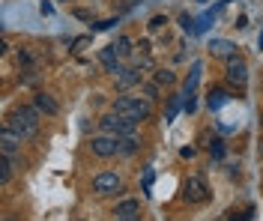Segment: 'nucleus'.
I'll use <instances>...</instances> for the list:
<instances>
[{"label":"nucleus","mask_w":263,"mask_h":221,"mask_svg":"<svg viewBox=\"0 0 263 221\" xmlns=\"http://www.w3.org/2000/svg\"><path fill=\"white\" fill-rule=\"evenodd\" d=\"M39 123H42V111L33 105V108H27V105H21V108H15L12 111V117H9V123L6 126H12L18 135L24 137V140H30V137L39 135Z\"/></svg>","instance_id":"obj_1"},{"label":"nucleus","mask_w":263,"mask_h":221,"mask_svg":"<svg viewBox=\"0 0 263 221\" xmlns=\"http://www.w3.org/2000/svg\"><path fill=\"white\" fill-rule=\"evenodd\" d=\"M114 111L120 117H129L135 123H144L153 117V102L141 99V96H117L114 99Z\"/></svg>","instance_id":"obj_2"},{"label":"nucleus","mask_w":263,"mask_h":221,"mask_svg":"<svg viewBox=\"0 0 263 221\" xmlns=\"http://www.w3.org/2000/svg\"><path fill=\"white\" fill-rule=\"evenodd\" d=\"M99 129L105 132V135H114V137H123V135H135V129H138V123L129 117H120L117 111L111 114H105V117H99Z\"/></svg>","instance_id":"obj_3"},{"label":"nucleus","mask_w":263,"mask_h":221,"mask_svg":"<svg viewBox=\"0 0 263 221\" xmlns=\"http://www.w3.org/2000/svg\"><path fill=\"white\" fill-rule=\"evenodd\" d=\"M210 197V188L203 183V176L200 173H192L189 179H185V186H182V200H189V204H203Z\"/></svg>","instance_id":"obj_4"},{"label":"nucleus","mask_w":263,"mask_h":221,"mask_svg":"<svg viewBox=\"0 0 263 221\" xmlns=\"http://www.w3.org/2000/svg\"><path fill=\"white\" fill-rule=\"evenodd\" d=\"M224 78H228L233 87H246L248 84V63L239 57V54H233L228 60V69H224Z\"/></svg>","instance_id":"obj_5"},{"label":"nucleus","mask_w":263,"mask_h":221,"mask_svg":"<svg viewBox=\"0 0 263 221\" xmlns=\"http://www.w3.org/2000/svg\"><path fill=\"white\" fill-rule=\"evenodd\" d=\"M120 188H123V179L117 176L114 170H102V173L93 176V191L96 194H117Z\"/></svg>","instance_id":"obj_6"},{"label":"nucleus","mask_w":263,"mask_h":221,"mask_svg":"<svg viewBox=\"0 0 263 221\" xmlns=\"http://www.w3.org/2000/svg\"><path fill=\"white\" fill-rule=\"evenodd\" d=\"M90 150H93V155H99V158H111V155H117V137L102 132V135H96L90 140Z\"/></svg>","instance_id":"obj_7"},{"label":"nucleus","mask_w":263,"mask_h":221,"mask_svg":"<svg viewBox=\"0 0 263 221\" xmlns=\"http://www.w3.org/2000/svg\"><path fill=\"white\" fill-rule=\"evenodd\" d=\"M21 144H24V137L18 135L12 126H3V132H0V150L6 155H15L21 150Z\"/></svg>","instance_id":"obj_8"},{"label":"nucleus","mask_w":263,"mask_h":221,"mask_svg":"<svg viewBox=\"0 0 263 221\" xmlns=\"http://www.w3.org/2000/svg\"><path fill=\"white\" fill-rule=\"evenodd\" d=\"M141 84H144V81H141V69L138 66H126L117 75V90H120V93H126L132 87H141Z\"/></svg>","instance_id":"obj_9"},{"label":"nucleus","mask_w":263,"mask_h":221,"mask_svg":"<svg viewBox=\"0 0 263 221\" xmlns=\"http://www.w3.org/2000/svg\"><path fill=\"white\" fill-rule=\"evenodd\" d=\"M99 63H102V66H105V72H111V75H120V72H123V63H120V54L114 51V45H108V48H102V51H99Z\"/></svg>","instance_id":"obj_10"},{"label":"nucleus","mask_w":263,"mask_h":221,"mask_svg":"<svg viewBox=\"0 0 263 221\" xmlns=\"http://www.w3.org/2000/svg\"><path fill=\"white\" fill-rule=\"evenodd\" d=\"M33 105H36L42 114H48V117H57V114H60V105L54 102V96L45 93V90H39V93L33 96Z\"/></svg>","instance_id":"obj_11"},{"label":"nucleus","mask_w":263,"mask_h":221,"mask_svg":"<svg viewBox=\"0 0 263 221\" xmlns=\"http://www.w3.org/2000/svg\"><path fill=\"white\" fill-rule=\"evenodd\" d=\"M206 51L213 54V57H224V60H230V57L236 54V45H233L230 39H213V42L206 45Z\"/></svg>","instance_id":"obj_12"},{"label":"nucleus","mask_w":263,"mask_h":221,"mask_svg":"<svg viewBox=\"0 0 263 221\" xmlns=\"http://www.w3.org/2000/svg\"><path fill=\"white\" fill-rule=\"evenodd\" d=\"M138 147H141V140H138L135 135L117 137V155H135L138 153Z\"/></svg>","instance_id":"obj_13"},{"label":"nucleus","mask_w":263,"mask_h":221,"mask_svg":"<svg viewBox=\"0 0 263 221\" xmlns=\"http://www.w3.org/2000/svg\"><path fill=\"white\" fill-rule=\"evenodd\" d=\"M135 42H132L129 36H117V42H114V51L120 54V60H129V57H135Z\"/></svg>","instance_id":"obj_14"},{"label":"nucleus","mask_w":263,"mask_h":221,"mask_svg":"<svg viewBox=\"0 0 263 221\" xmlns=\"http://www.w3.org/2000/svg\"><path fill=\"white\" fill-rule=\"evenodd\" d=\"M12 170H15V158L3 153V158H0V186H6L12 179Z\"/></svg>","instance_id":"obj_15"},{"label":"nucleus","mask_w":263,"mask_h":221,"mask_svg":"<svg viewBox=\"0 0 263 221\" xmlns=\"http://www.w3.org/2000/svg\"><path fill=\"white\" fill-rule=\"evenodd\" d=\"M228 90H221V87H215V90H210V99H206V105H210V111H218L221 105L228 102Z\"/></svg>","instance_id":"obj_16"},{"label":"nucleus","mask_w":263,"mask_h":221,"mask_svg":"<svg viewBox=\"0 0 263 221\" xmlns=\"http://www.w3.org/2000/svg\"><path fill=\"white\" fill-rule=\"evenodd\" d=\"M200 63H192V72H189V78H185V96H195L197 90V81H200Z\"/></svg>","instance_id":"obj_17"},{"label":"nucleus","mask_w":263,"mask_h":221,"mask_svg":"<svg viewBox=\"0 0 263 221\" xmlns=\"http://www.w3.org/2000/svg\"><path fill=\"white\" fill-rule=\"evenodd\" d=\"M156 84H162V87H174L177 84V75L171 72V69H156V78H153Z\"/></svg>","instance_id":"obj_18"},{"label":"nucleus","mask_w":263,"mask_h":221,"mask_svg":"<svg viewBox=\"0 0 263 221\" xmlns=\"http://www.w3.org/2000/svg\"><path fill=\"white\" fill-rule=\"evenodd\" d=\"M159 87L162 84H156V81H144V84H141V96L149 99V102H156V99H159Z\"/></svg>","instance_id":"obj_19"},{"label":"nucleus","mask_w":263,"mask_h":221,"mask_svg":"<svg viewBox=\"0 0 263 221\" xmlns=\"http://www.w3.org/2000/svg\"><path fill=\"white\" fill-rule=\"evenodd\" d=\"M132 66H138L141 72H147V69H153L156 63H153V57H149V54H135V57H132Z\"/></svg>","instance_id":"obj_20"},{"label":"nucleus","mask_w":263,"mask_h":221,"mask_svg":"<svg viewBox=\"0 0 263 221\" xmlns=\"http://www.w3.org/2000/svg\"><path fill=\"white\" fill-rule=\"evenodd\" d=\"M147 27L153 30V33H159L162 27H167V15H153V18H149V24H147Z\"/></svg>","instance_id":"obj_21"},{"label":"nucleus","mask_w":263,"mask_h":221,"mask_svg":"<svg viewBox=\"0 0 263 221\" xmlns=\"http://www.w3.org/2000/svg\"><path fill=\"white\" fill-rule=\"evenodd\" d=\"M21 72H24V75H18V81H21V84H36V69H33V66H24Z\"/></svg>","instance_id":"obj_22"},{"label":"nucleus","mask_w":263,"mask_h":221,"mask_svg":"<svg viewBox=\"0 0 263 221\" xmlns=\"http://www.w3.org/2000/svg\"><path fill=\"white\" fill-rule=\"evenodd\" d=\"M180 24H182V30H185V33H197V24H195V18H192V15H185V12H182Z\"/></svg>","instance_id":"obj_23"},{"label":"nucleus","mask_w":263,"mask_h":221,"mask_svg":"<svg viewBox=\"0 0 263 221\" xmlns=\"http://www.w3.org/2000/svg\"><path fill=\"white\" fill-rule=\"evenodd\" d=\"M177 111H180V96H171V102H167V114H164V119H174V117H177Z\"/></svg>","instance_id":"obj_24"},{"label":"nucleus","mask_w":263,"mask_h":221,"mask_svg":"<svg viewBox=\"0 0 263 221\" xmlns=\"http://www.w3.org/2000/svg\"><path fill=\"white\" fill-rule=\"evenodd\" d=\"M18 66H33V54L27 48H18Z\"/></svg>","instance_id":"obj_25"},{"label":"nucleus","mask_w":263,"mask_h":221,"mask_svg":"<svg viewBox=\"0 0 263 221\" xmlns=\"http://www.w3.org/2000/svg\"><path fill=\"white\" fill-rule=\"evenodd\" d=\"M114 24H117V18H105V21H96L93 24V30H111Z\"/></svg>","instance_id":"obj_26"},{"label":"nucleus","mask_w":263,"mask_h":221,"mask_svg":"<svg viewBox=\"0 0 263 221\" xmlns=\"http://www.w3.org/2000/svg\"><path fill=\"white\" fill-rule=\"evenodd\" d=\"M75 18H81V21H93V12H90V9H75Z\"/></svg>","instance_id":"obj_27"},{"label":"nucleus","mask_w":263,"mask_h":221,"mask_svg":"<svg viewBox=\"0 0 263 221\" xmlns=\"http://www.w3.org/2000/svg\"><path fill=\"white\" fill-rule=\"evenodd\" d=\"M90 45V36H81V39H75V51H84Z\"/></svg>","instance_id":"obj_28"},{"label":"nucleus","mask_w":263,"mask_h":221,"mask_svg":"<svg viewBox=\"0 0 263 221\" xmlns=\"http://www.w3.org/2000/svg\"><path fill=\"white\" fill-rule=\"evenodd\" d=\"M138 54H149V42H147V39H141V42H138Z\"/></svg>","instance_id":"obj_29"},{"label":"nucleus","mask_w":263,"mask_h":221,"mask_svg":"<svg viewBox=\"0 0 263 221\" xmlns=\"http://www.w3.org/2000/svg\"><path fill=\"white\" fill-rule=\"evenodd\" d=\"M251 215H242V212H230V218L228 221H248Z\"/></svg>","instance_id":"obj_30"},{"label":"nucleus","mask_w":263,"mask_h":221,"mask_svg":"<svg viewBox=\"0 0 263 221\" xmlns=\"http://www.w3.org/2000/svg\"><path fill=\"white\" fill-rule=\"evenodd\" d=\"M195 153H197L195 147H182V158H195Z\"/></svg>","instance_id":"obj_31"},{"label":"nucleus","mask_w":263,"mask_h":221,"mask_svg":"<svg viewBox=\"0 0 263 221\" xmlns=\"http://www.w3.org/2000/svg\"><path fill=\"white\" fill-rule=\"evenodd\" d=\"M39 9H42V15H51V12H54V6H51V3H45V0H42V6H39Z\"/></svg>","instance_id":"obj_32"},{"label":"nucleus","mask_w":263,"mask_h":221,"mask_svg":"<svg viewBox=\"0 0 263 221\" xmlns=\"http://www.w3.org/2000/svg\"><path fill=\"white\" fill-rule=\"evenodd\" d=\"M257 155H260V162H263V137L257 140Z\"/></svg>","instance_id":"obj_33"},{"label":"nucleus","mask_w":263,"mask_h":221,"mask_svg":"<svg viewBox=\"0 0 263 221\" xmlns=\"http://www.w3.org/2000/svg\"><path fill=\"white\" fill-rule=\"evenodd\" d=\"M260 129H263V108H260Z\"/></svg>","instance_id":"obj_34"},{"label":"nucleus","mask_w":263,"mask_h":221,"mask_svg":"<svg viewBox=\"0 0 263 221\" xmlns=\"http://www.w3.org/2000/svg\"><path fill=\"white\" fill-rule=\"evenodd\" d=\"M197 3H206V0H197Z\"/></svg>","instance_id":"obj_35"},{"label":"nucleus","mask_w":263,"mask_h":221,"mask_svg":"<svg viewBox=\"0 0 263 221\" xmlns=\"http://www.w3.org/2000/svg\"><path fill=\"white\" fill-rule=\"evenodd\" d=\"M63 3H72V0H63Z\"/></svg>","instance_id":"obj_36"}]
</instances>
